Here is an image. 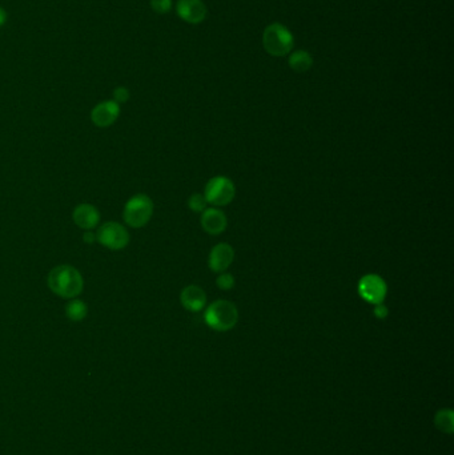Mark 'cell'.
<instances>
[{"instance_id": "obj_1", "label": "cell", "mask_w": 454, "mask_h": 455, "mask_svg": "<svg viewBox=\"0 0 454 455\" xmlns=\"http://www.w3.org/2000/svg\"><path fill=\"white\" fill-rule=\"evenodd\" d=\"M50 291L65 300L77 298L84 289V279L75 266L62 264L51 269L47 277Z\"/></svg>"}, {"instance_id": "obj_2", "label": "cell", "mask_w": 454, "mask_h": 455, "mask_svg": "<svg viewBox=\"0 0 454 455\" xmlns=\"http://www.w3.org/2000/svg\"><path fill=\"white\" fill-rule=\"evenodd\" d=\"M294 45V38L287 26L282 23H272L262 33V47L275 57H282L291 54Z\"/></svg>"}, {"instance_id": "obj_3", "label": "cell", "mask_w": 454, "mask_h": 455, "mask_svg": "<svg viewBox=\"0 0 454 455\" xmlns=\"http://www.w3.org/2000/svg\"><path fill=\"white\" fill-rule=\"evenodd\" d=\"M204 320L206 325L214 330L228 332L238 324V308L235 303L227 300H217L206 308Z\"/></svg>"}, {"instance_id": "obj_4", "label": "cell", "mask_w": 454, "mask_h": 455, "mask_svg": "<svg viewBox=\"0 0 454 455\" xmlns=\"http://www.w3.org/2000/svg\"><path fill=\"white\" fill-rule=\"evenodd\" d=\"M153 201L145 193L132 196L123 209V220L130 228H144L153 216Z\"/></svg>"}, {"instance_id": "obj_5", "label": "cell", "mask_w": 454, "mask_h": 455, "mask_svg": "<svg viewBox=\"0 0 454 455\" xmlns=\"http://www.w3.org/2000/svg\"><path fill=\"white\" fill-rule=\"evenodd\" d=\"M96 241L106 249L118 250L126 249L130 244V232L127 228L121 225L116 221H109L98 228V232L95 233Z\"/></svg>"}, {"instance_id": "obj_6", "label": "cell", "mask_w": 454, "mask_h": 455, "mask_svg": "<svg viewBox=\"0 0 454 455\" xmlns=\"http://www.w3.org/2000/svg\"><path fill=\"white\" fill-rule=\"evenodd\" d=\"M236 195L235 184L226 176H217L208 181L204 191L206 203L214 206H226L231 204Z\"/></svg>"}, {"instance_id": "obj_7", "label": "cell", "mask_w": 454, "mask_h": 455, "mask_svg": "<svg viewBox=\"0 0 454 455\" xmlns=\"http://www.w3.org/2000/svg\"><path fill=\"white\" fill-rule=\"evenodd\" d=\"M388 292L387 282L379 274H367L358 282V294L367 303L377 305L384 303Z\"/></svg>"}, {"instance_id": "obj_8", "label": "cell", "mask_w": 454, "mask_h": 455, "mask_svg": "<svg viewBox=\"0 0 454 455\" xmlns=\"http://www.w3.org/2000/svg\"><path fill=\"white\" fill-rule=\"evenodd\" d=\"M120 106L115 103L112 99L104 100L98 103L94 108L91 109V121L98 128H109L114 125L120 118Z\"/></svg>"}, {"instance_id": "obj_9", "label": "cell", "mask_w": 454, "mask_h": 455, "mask_svg": "<svg viewBox=\"0 0 454 455\" xmlns=\"http://www.w3.org/2000/svg\"><path fill=\"white\" fill-rule=\"evenodd\" d=\"M177 16L188 24H200L206 18V6L203 0H177L176 3Z\"/></svg>"}, {"instance_id": "obj_10", "label": "cell", "mask_w": 454, "mask_h": 455, "mask_svg": "<svg viewBox=\"0 0 454 455\" xmlns=\"http://www.w3.org/2000/svg\"><path fill=\"white\" fill-rule=\"evenodd\" d=\"M235 260V250L226 242H220L215 245L208 257V265L211 271L215 273H223L227 271L228 268L232 265Z\"/></svg>"}, {"instance_id": "obj_11", "label": "cell", "mask_w": 454, "mask_h": 455, "mask_svg": "<svg viewBox=\"0 0 454 455\" xmlns=\"http://www.w3.org/2000/svg\"><path fill=\"white\" fill-rule=\"evenodd\" d=\"M72 220L77 227L83 230H94L100 223V212L98 208L88 203H82L75 206Z\"/></svg>"}, {"instance_id": "obj_12", "label": "cell", "mask_w": 454, "mask_h": 455, "mask_svg": "<svg viewBox=\"0 0 454 455\" xmlns=\"http://www.w3.org/2000/svg\"><path fill=\"white\" fill-rule=\"evenodd\" d=\"M201 227L208 235L217 236L227 229L228 220L226 213L218 208H206L201 213Z\"/></svg>"}, {"instance_id": "obj_13", "label": "cell", "mask_w": 454, "mask_h": 455, "mask_svg": "<svg viewBox=\"0 0 454 455\" xmlns=\"http://www.w3.org/2000/svg\"><path fill=\"white\" fill-rule=\"evenodd\" d=\"M180 303L189 312H200L206 308V294L203 288L197 285H188L180 293Z\"/></svg>"}, {"instance_id": "obj_14", "label": "cell", "mask_w": 454, "mask_h": 455, "mask_svg": "<svg viewBox=\"0 0 454 455\" xmlns=\"http://www.w3.org/2000/svg\"><path fill=\"white\" fill-rule=\"evenodd\" d=\"M288 64L291 67V69L297 72V74H304L308 72L312 65H314V57L312 55L309 54L308 51L304 50H297V51H292L289 54V59H288Z\"/></svg>"}, {"instance_id": "obj_15", "label": "cell", "mask_w": 454, "mask_h": 455, "mask_svg": "<svg viewBox=\"0 0 454 455\" xmlns=\"http://www.w3.org/2000/svg\"><path fill=\"white\" fill-rule=\"evenodd\" d=\"M65 315L72 322H82L88 315V306L79 298L70 300L65 308Z\"/></svg>"}, {"instance_id": "obj_16", "label": "cell", "mask_w": 454, "mask_h": 455, "mask_svg": "<svg viewBox=\"0 0 454 455\" xmlns=\"http://www.w3.org/2000/svg\"><path fill=\"white\" fill-rule=\"evenodd\" d=\"M206 206H208V203H206L204 195L194 193L188 198V208L196 213H203L206 209Z\"/></svg>"}, {"instance_id": "obj_17", "label": "cell", "mask_w": 454, "mask_h": 455, "mask_svg": "<svg viewBox=\"0 0 454 455\" xmlns=\"http://www.w3.org/2000/svg\"><path fill=\"white\" fill-rule=\"evenodd\" d=\"M436 423L437 426L443 430V432H452V427H453V417H452V412H441L437 418H436Z\"/></svg>"}, {"instance_id": "obj_18", "label": "cell", "mask_w": 454, "mask_h": 455, "mask_svg": "<svg viewBox=\"0 0 454 455\" xmlns=\"http://www.w3.org/2000/svg\"><path fill=\"white\" fill-rule=\"evenodd\" d=\"M152 11L159 13V15H165L171 12L173 7L172 0H150Z\"/></svg>"}, {"instance_id": "obj_19", "label": "cell", "mask_w": 454, "mask_h": 455, "mask_svg": "<svg viewBox=\"0 0 454 455\" xmlns=\"http://www.w3.org/2000/svg\"><path fill=\"white\" fill-rule=\"evenodd\" d=\"M216 285L217 288H220L223 291H229V289H232L235 286V277L231 273L223 271L217 277Z\"/></svg>"}, {"instance_id": "obj_20", "label": "cell", "mask_w": 454, "mask_h": 455, "mask_svg": "<svg viewBox=\"0 0 454 455\" xmlns=\"http://www.w3.org/2000/svg\"><path fill=\"white\" fill-rule=\"evenodd\" d=\"M130 89L124 87V86H119V87L115 88L114 92H112V100H114L115 103H118L119 106L126 104V103L130 100Z\"/></svg>"}, {"instance_id": "obj_21", "label": "cell", "mask_w": 454, "mask_h": 455, "mask_svg": "<svg viewBox=\"0 0 454 455\" xmlns=\"http://www.w3.org/2000/svg\"><path fill=\"white\" fill-rule=\"evenodd\" d=\"M373 313H375V315H376L377 318L382 320V318H387V317H388V315H389V310H388V308L384 305V303H377V305H375V310H373Z\"/></svg>"}, {"instance_id": "obj_22", "label": "cell", "mask_w": 454, "mask_h": 455, "mask_svg": "<svg viewBox=\"0 0 454 455\" xmlns=\"http://www.w3.org/2000/svg\"><path fill=\"white\" fill-rule=\"evenodd\" d=\"M83 239H84V242H87V244H92V242H95V241H96L95 233H92L91 230H86V233H84Z\"/></svg>"}, {"instance_id": "obj_23", "label": "cell", "mask_w": 454, "mask_h": 455, "mask_svg": "<svg viewBox=\"0 0 454 455\" xmlns=\"http://www.w3.org/2000/svg\"><path fill=\"white\" fill-rule=\"evenodd\" d=\"M7 21H9V13L3 7H0V28L7 23Z\"/></svg>"}]
</instances>
